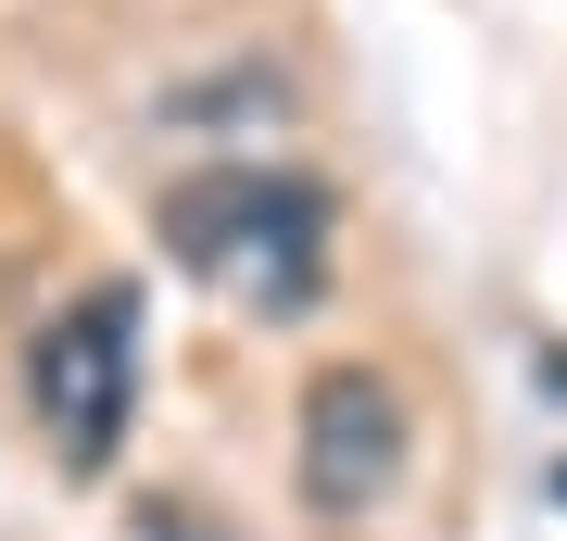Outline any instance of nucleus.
<instances>
[{
  "label": "nucleus",
  "mask_w": 567,
  "mask_h": 541,
  "mask_svg": "<svg viewBox=\"0 0 567 541\" xmlns=\"http://www.w3.org/2000/svg\"><path fill=\"white\" fill-rule=\"evenodd\" d=\"M25 416H39L63 479H102L126 454V416H140V290L102 278L25 341Z\"/></svg>",
  "instance_id": "nucleus-2"
},
{
  "label": "nucleus",
  "mask_w": 567,
  "mask_h": 541,
  "mask_svg": "<svg viewBox=\"0 0 567 541\" xmlns=\"http://www.w3.org/2000/svg\"><path fill=\"white\" fill-rule=\"evenodd\" d=\"M543 378H555V391H567V341H543Z\"/></svg>",
  "instance_id": "nucleus-4"
},
{
  "label": "nucleus",
  "mask_w": 567,
  "mask_h": 541,
  "mask_svg": "<svg viewBox=\"0 0 567 541\" xmlns=\"http://www.w3.org/2000/svg\"><path fill=\"white\" fill-rule=\"evenodd\" d=\"M416 428H404V391L379 365H328L303 391V503L316 517H353V503H391Z\"/></svg>",
  "instance_id": "nucleus-3"
},
{
  "label": "nucleus",
  "mask_w": 567,
  "mask_h": 541,
  "mask_svg": "<svg viewBox=\"0 0 567 541\" xmlns=\"http://www.w3.org/2000/svg\"><path fill=\"white\" fill-rule=\"evenodd\" d=\"M328 227H341V201H328L316 177H265V164L189 177L177 201H164V252H177L203 290L252 302V315H316Z\"/></svg>",
  "instance_id": "nucleus-1"
}]
</instances>
